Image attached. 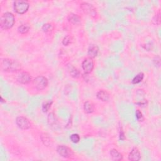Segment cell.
Listing matches in <instances>:
<instances>
[{"mask_svg":"<svg viewBox=\"0 0 161 161\" xmlns=\"http://www.w3.org/2000/svg\"><path fill=\"white\" fill-rule=\"evenodd\" d=\"M68 20L74 25H78L81 23V19L77 15L71 13L68 16Z\"/></svg>","mask_w":161,"mask_h":161,"instance_id":"9a60e30c","label":"cell"},{"mask_svg":"<svg viewBox=\"0 0 161 161\" xmlns=\"http://www.w3.org/2000/svg\"><path fill=\"white\" fill-rule=\"evenodd\" d=\"M42 140L45 146H49L50 145H51V138H49V137L47 134H44L43 135H42Z\"/></svg>","mask_w":161,"mask_h":161,"instance_id":"7402d4cb","label":"cell"},{"mask_svg":"<svg viewBox=\"0 0 161 161\" xmlns=\"http://www.w3.org/2000/svg\"><path fill=\"white\" fill-rule=\"evenodd\" d=\"M82 68L86 74L91 73L94 68V62L93 59L88 57L83 60L82 62Z\"/></svg>","mask_w":161,"mask_h":161,"instance_id":"ba28073f","label":"cell"},{"mask_svg":"<svg viewBox=\"0 0 161 161\" xmlns=\"http://www.w3.org/2000/svg\"><path fill=\"white\" fill-rule=\"evenodd\" d=\"M84 110L86 113H93L94 110V104L90 101H86L84 104Z\"/></svg>","mask_w":161,"mask_h":161,"instance_id":"2e32d148","label":"cell"},{"mask_svg":"<svg viewBox=\"0 0 161 161\" xmlns=\"http://www.w3.org/2000/svg\"><path fill=\"white\" fill-rule=\"evenodd\" d=\"M42 30L46 34H51L53 31V26L51 24H44L42 26Z\"/></svg>","mask_w":161,"mask_h":161,"instance_id":"ffe728a7","label":"cell"},{"mask_svg":"<svg viewBox=\"0 0 161 161\" xmlns=\"http://www.w3.org/2000/svg\"><path fill=\"white\" fill-rule=\"evenodd\" d=\"M67 68L70 75L73 77H74V78H78V77L80 76L79 71L77 70L75 67H74L73 65L68 64Z\"/></svg>","mask_w":161,"mask_h":161,"instance_id":"7c38bea8","label":"cell"},{"mask_svg":"<svg viewBox=\"0 0 161 161\" xmlns=\"http://www.w3.org/2000/svg\"><path fill=\"white\" fill-rule=\"evenodd\" d=\"M136 118H137V120L139 121H142L143 120V116L142 113L138 110H137L136 111Z\"/></svg>","mask_w":161,"mask_h":161,"instance_id":"d4e9b609","label":"cell"},{"mask_svg":"<svg viewBox=\"0 0 161 161\" xmlns=\"http://www.w3.org/2000/svg\"><path fill=\"white\" fill-rule=\"evenodd\" d=\"M16 124L21 130H28L31 127V124L24 116H18L16 119Z\"/></svg>","mask_w":161,"mask_h":161,"instance_id":"8992f818","label":"cell"},{"mask_svg":"<svg viewBox=\"0 0 161 161\" xmlns=\"http://www.w3.org/2000/svg\"><path fill=\"white\" fill-rule=\"evenodd\" d=\"M70 140H71L72 142H73L74 143H78L80 140V137L78 134H73L70 136Z\"/></svg>","mask_w":161,"mask_h":161,"instance_id":"603a6c76","label":"cell"},{"mask_svg":"<svg viewBox=\"0 0 161 161\" xmlns=\"http://www.w3.org/2000/svg\"><path fill=\"white\" fill-rule=\"evenodd\" d=\"M52 103H53L52 101L48 100V101H45L42 104V111L44 113L48 112L49 110L51 108Z\"/></svg>","mask_w":161,"mask_h":161,"instance_id":"44dd1931","label":"cell"},{"mask_svg":"<svg viewBox=\"0 0 161 161\" xmlns=\"http://www.w3.org/2000/svg\"><path fill=\"white\" fill-rule=\"evenodd\" d=\"M144 77V74L142 73H138L136 76L134 77V78L132 80V83L134 85L136 84H138V83H140V82H142V81L143 80Z\"/></svg>","mask_w":161,"mask_h":161,"instance_id":"d6986e66","label":"cell"},{"mask_svg":"<svg viewBox=\"0 0 161 161\" xmlns=\"http://www.w3.org/2000/svg\"><path fill=\"white\" fill-rule=\"evenodd\" d=\"M20 68V64L15 60L4 59L1 61V69L3 71H15Z\"/></svg>","mask_w":161,"mask_h":161,"instance_id":"7a4b0ae2","label":"cell"},{"mask_svg":"<svg viewBox=\"0 0 161 161\" xmlns=\"http://www.w3.org/2000/svg\"><path fill=\"white\" fill-rule=\"evenodd\" d=\"M57 120L56 117H55V115L53 113H50L48 116V123L49 125H51V126H54L57 125Z\"/></svg>","mask_w":161,"mask_h":161,"instance_id":"ac0fdd59","label":"cell"},{"mask_svg":"<svg viewBox=\"0 0 161 161\" xmlns=\"http://www.w3.org/2000/svg\"><path fill=\"white\" fill-rule=\"evenodd\" d=\"M17 80L20 83H21V84L26 85L29 84L30 82L31 76L28 73H26V72H22V73H21L18 76Z\"/></svg>","mask_w":161,"mask_h":161,"instance_id":"9c48e42d","label":"cell"},{"mask_svg":"<svg viewBox=\"0 0 161 161\" xmlns=\"http://www.w3.org/2000/svg\"><path fill=\"white\" fill-rule=\"evenodd\" d=\"M30 29V26L29 24H21L18 28V32L21 34H25L29 32Z\"/></svg>","mask_w":161,"mask_h":161,"instance_id":"e0dca14e","label":"cell"},{"mask_svg":"<svg viewBox=\"0 0 161 161\" xmlns=\"http://www.w3.org/2000/svg\"><path fill=\"white\" fill-rule=\"evenodd\" d=\"M140 153L137 147L133 148L129 155V159L132 161H138L140 159Z\"/></svg>","mask_w":161,"mask_h":161,"instance_id":"30bf717a","label":"cell"},{"mask_svg":"<svg viewBox=\"0 0 161 161\" xmlns=\"http://www.w3.org/2000/svg\"><path fill=\"white\" fill-rule=\"evenodd\" d=\"M71 40H72V37L70 35H68V36L65 37L62 40L63 45L65 46H68L71 43Z\"/></svg>","mask_w":161,"mask_h":161,"instance_id":"cb8c5ba5","label":"cell"},{"mask_svg":"<svg viewBox=\"0 0 161 161\" xmlns=\"http://www.w3.org/2000/svg\"><path fill=\"white\" fill-rule=\"evenodd\" d=\"M96 96L99 100H101L102 101H107L110 99L109 93L104 90L99 91L96 94Z\"/></svg>","mask_w":161,"mask_h":161,"instance_id":"4fadbf2b","label":"cell"},{"mask_svg":"<svg viewBox=\"0 0 161 161\" xmlns=\"http://www.w3.org/2000/svg\"><path fill=\"white\" fill-rule=\"evenodd\" d=\"M13 7L16 13L20 15H23L27 12L30 5L29 3L25 1H15L13 4Z\"/></svg>","mask_w":161,"mask_h":161,"instance_id":"3957f363","label":"cell"},{"mask_svg":"<svg viewBox=\"0 0 161 161\" xmlns=\"http://www.w3.org/2000/svg\"><path fill=\"white\" fill-rule=\"evenodd\" d=\"M160 57L158 56L157 57H155L154 59V64L155 65V66H159L160 65Z\"/></svg>","mask_w":161,"mask_h":161,"instance_id":"4316f807","label":"cell"},{"mask_svg":"<svg viewBox=\"0 0 161 161\" xmlns=\"http://www.w3.org/2000/svg\"><path fill=\"white\" fill-rule=\"evenodd\" d=\"M81 8L86 14L92 17H95L97 15L96 10L92 4L88 3H82L81 4Z\"/></svg>","mask_w":161,"mask_h":161,"instance_id":"5b68a950","label":"cell"},{"mask_svg":"<svg viewBox=\"0 0 161 161\" xmlns=\"http://www.w3.org/2000/svg\"><path fill=\"white\" fill-rule=\"evenodd\" d=\"M153 21L155 23V24L158 25H160V13H159L158 14H157L155 16Z\"/></svg>","mask_w":161,"mask_h":161,"instance_id":"484cf974","label":"cell"},{"mask_svg":"<svg viewBox=\"0 0 161 161\" xmlns=\"http://www.w3.org/2000/svg\"><path fill=\"white\" fill-rule=\"evenodd\" d=\"M57 152L59 155L64 158H69L73 155L71 149L65 146H59L57 148Z\"/></svg>","mask_w":161,"mask_h":161,"instance_id":"52a82bcc","label":"cell"},{"mask_svg":"<svg viewBox=\"0 0 161 161\" xmlns=\"http://www.w3.org/2000/svg\"><path fill=\"white\" fill-rule=\"evenodd\" d=\"M33 85L37 90H43L48 85V79L44 76H38L33 81Z\"/></svg>","mask_w":161,"mask_h":161,"instance_id":"277c9868","label":"cell"},{"mask_svg":"<svg viewBox=\"0 0 161 161\" xmlns=\"http://www.w3.org/2000/svg\"><path fill=\"white\" fill-rule=\"evenodd\" d=\"M120 140H124L125 139V134H124V131L122 130H121L120 132Z\"/></svg>","mask_w":161,"mask_h":161,"instance_id":"83f0119b","label":"cell"},{"mask_svg":"<svg viewBox=\"0 0 161 161\" xmlns=\"http://www.w3.org/2000/svg\"><path fill=\"white\" fill-rule=\"evenodd\" d=\"M110 155L113 160L118 161V160H121L123 159V155H122V154L116 149L111 150Z\"/></svg>","mask_w":161,"mask_h":161,"instance_id":"5bb4252c","label":"cell"},{"mask_svg":"<svg viewBox=\"0 0 161 161\" xmlns=\"http://www.w3.org/2000/svg\"><path fill=\"white\" fill-rule=\"evenodd\" d=\"M98 52H99V49L97 46L91 45L88 49V51H87L88 56L91 59L96 57L98 55Z\"/></svg>","mask_w":161,"mask_h":161,"instance_id":"8fae6325","label":"cell"},{"mask_svg":"<svg viewBox=\"0 0 161 161\" xmlns=\"http://www.w3.org/2000/svg\"><path fill=\"white\" fill-rule=\"evenodd\" d=\"M15 22V16L10 12L4 13L0 20V26L3 30H8L12 29Z\"/></svg>","mask_w":161,"mask_h":161,"instance_id":"6da1fadb","label":"cell"}]
</instances>
